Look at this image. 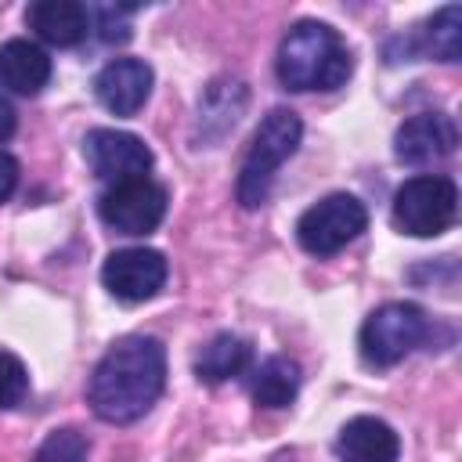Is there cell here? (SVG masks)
Segmentation results:
<instances>
[{
	"label": "cell",
	"instance_id": "4fadbf2b",
	"mask_svg": "<svg viewBox=\"0 0 462 462\" xmlns=\"http://www.w3.org/2000/svg\"><path fill=\"white\" fill-rule=\"evenodd\" d=\"M25 22L51 47H76L90 32V11L76 0H36L29 4Z\"/></svg>",
	"mask_w": 462,
	"mask_h": 462
},
{
	"label": "cell",
	"instance_id": "5b68a950",
	"mask_svg": "<svg viewBox=\"0 0 462 462\" xmlns=\"http://www.w3.org/2000/svg\"><path fill=\"white\" fill-rule=\"evenodd\" d=\"M458 217V188L444 173L408 177L393 195V224L411 238H437Z\"/></svg>",
	"mask_w": 462,
	"mask_h": 462
},
{
	"label": "cell",
	"instance_id": "ffe728a7",
	"mask_svg": "<svg viewBox=\"0 0 462 462\" xmlns=\"http://www.w3.org/2000/svg\"><path fill=\"white\" fill-rule=\"evenodd\" d=\"M25 393H29V372H25V365L14 354L0 350V408L22 404Z\"/></svg>",
	"mask_w": 462,
	"mask_h": 462
},
{
	"label": "cell",
	"instance_id": "8fae6325",
	"mask_svg": "<svg viewBox=\"0 0 462 462\" xmlns=\"http://www.w3.org/2000/svg\"><path fill=\"white\" fill-rule=\"evenodd\" d=\"M152 83H155V72L148 61L141 58H116L108 61L97 79H94V94L97 101L112 112V116H137L152 94Z\"/></svg>",
	"mask_w": 462,
	"mask_h": 462
},
{
	"label": "cell",
	"instance_id": "277c9868",
	"mask_svg": "<svg viewBox=\"0 0 462 462\" xmlns=\"http://www.w3.org/2000/svg\"><path fill=\"white\" fill-rule=\"evenodd\" d=\"M426 336H430V318H426V310L415 307V303L393 300V303L375 307V310L365 318L361 336H357V346H361L365 365H372V368H390V365L404 361L415 346H422Z\"/></svg>",
	"mask_w": 462,
	"mask_h": 462
},
{
	"label": "cell",
	"instance_id": "9c48e42d",
	"mask_svg": "<svg viewBox=\"0 0 462 462\" xmlns=\"http://www.w3.org/2000/svg\"><path fill=\"white\" fill-rule=\"evenodd\" d=\"M166 256L159 249L148 245H130V249H116L108 253L105 267H101V282L105 289L123 300V303H144L152 300L162 285H166Z\"/></svg>",
	"mask_w": 462,
	"mask_h": 462
},
{
	"label": "cell",
	"instance_id": "8992f818",
	"mask_svg": "<svg viewBox=\"0 0 462 462\" xmlns=\"http://www.w3.org/2000/svg\"><path fill=\"white\" fill-rule=\"evenodd\" d=\"M368 227V209L346 191L325 195L296 220V238L310 256H332L346 249L361 231Z\"/></svg>",
	"mask_w": 462,
	"mask_h": 462
},
{
	"label": "cell",
	"instance_id": "ba28073f",
	"mask_svg": "<svg viewBox=\"0 0 462 462\" xmlns=\"http://www.w3.org/2000/svg\"><path fill=\"white\" fill-rule=\"evenodd\" d=\"M83 159L94 170V177L105 184L137 180V177H148L152 170V148L137 134L112 130V126H97L83 137Z\"/></svg>",
	"mask_w": 462,
	"mask_h": 462
},
{
	"label": "cell",
	"instance_id": "e0dca14e",
	"mask_svg": "<svg viewBox=\"0 0 462 462\" xmlns=\"http://www.w3.org/2000/svg\"><path fill=\"white\" fill-rule=\"evenodd\" d=\"M419 51L430 54V58H437V61H458L462 58V7L458 4L440 7L426 22Z\"/></svg>",
	"mask_w": 462,
	"mask_h": 462
},
{
	"label": "cell",
	"instance_id": "7a4b0ae2",
	"mask_svg": "<svg viewBox=\"0 0 462 462\" xmlns=\"http://www.w3.org/2000/svg\"><path fill=\"white\" fill-rule=\"evenodd\" d=\"M274 69L285 90H336L346 83L354 58L332 25L300 22L285 32Z\"/></svg>",
	"mask_w": 462,
	"mask_h": 462
},
{
	"label": "cell",
	"instance_id": "5bb4252c",
	"mask_svg": "<svg viewBox=\"0 0 462 462\" xmlns=\"http://www.w3.org/2000/svg\"><path fill=\"white\" fill-rule=\"evenodd\" d=\"M51 83V58L32 40H7L0 47V87L32 97Z\"/></svg>",
	"mask_w": 462,
	"mask_h": 462
},
{
	"label": "cell",
	"instance_id": "2e32d148",
	"mask_svg": "<svg viewBox=\"0 0 462 462\" xmlns=\"http://www.w3.org/2000/svg\"><path fill=\"white\" fill-rule=\"evenodd\" d=\"M300 365L292 357H267L256 372H253V401L260 408H289L300 393Z\"/></svg>",
	"mask_w": 462,
	"mask_h": 462
},
{
	"label": "cell",
	"instance_id": "44dd1931",
	"mask_svg": "<svg viewBox=\"0 0 462 462\" xmlns=\"http://www.w3.org/2000/svg\"><path fill=\"white\" fill-rule=\"evenodd\" d=\"M126 14H130V7H97V18H101V36H105L108 43H123V40H130Z\"/></svg>",
	"mask_w": 462,
	"mask_h": 462
},
{
	"label": "cell",
	"instance_id": "7402d4cb",
	"mask_svg": "<svg viewBox=\"0 0 462 462\" xmlns=\"http://www.w3.org/2000/svg\"><path fill=\"white\" fill-rule=\"evenodd\" d=\"M14 188H18V162L7 152H0V202L11 199Z\"/></svg>",
	"mask_w": 462,
	"mask_h": 462
},
{
	"label": "cell",
	"instance_id": "3957f363",
	"mask_svg": "<svg viewBox=\"0 0 462 462\" xmlns=\"http://www.w3.org/2000/svg\"><path fill=\"white\" fill-rule=\"evenodd\" d=\"M300 137H303V123L289 108H271L260 119V126H256V134H253V141L245 148V159H242V170H238V184H235V195H238V202L245 209H256V206L267 202L271 184H274L282 162L296 155Z\"/></svg>",
	"mask_w": 462,
	"mask_h": 462
},
{
	"label": "cell",
	"instance_id": "6da1fadb",
	"mask_svg": "<svg viewBox=\"0 0 462 462\" xmlns=\"http://www.w3.org/2000/svg\"><path fill=\"white\" fill-rule=\"evenodd\" d=\"M166 386V346L155 336H123L97 361L87 401L101 422H137Z\"/></svg>",
	"mask_w": 462,
	"mask_h": 462
},
{
	"label": "cell",
	"instance_id": "ac0fdd59",
	"mask_svg": "<svg viewBox=\"0 0 462 462\" xmlns=\"http://www.w3.org/2000/svg\"><path fill=\"white\" fill-rule=\"evenodd\" d=\"M242 108H245V83L242 79H220L206 90V97L199 105V123L209 126L213 119H220V134H224L238 123Z\"/></svg>",
	"mask_w": 462,
	"mask_h": 462
},
{
	"label": "cell",
	"instance_id": "7c38bea8",
	"mask_svg": "<svg viewBox=\"0 0 462 462\" xmlns=\"http://www.w3.org/2000/svg\"><path fill=\"white\" fill-rule=\"evenodd\" d=\"M336 455L339 462H397L401 437L393 433L390 422L375 415H354L350 422H343L336 437Z\"/></svg>",
	"mask_w": 462,
	"mask_h": 462
},
{
	"label": "cell",
	"instance_id": "30bf717a",
	"mask_svg": "<svg viewBox=\"0 0 462 462\" xmlns=\"http://www.w3.org/2000/svg\"><path fill=\"white\" fill-rule=\"evenodd\" d=\"M455 144H458V126L444 112H419L404 119L393 134V155L408 166L440 162L455 152Z\"/></svg>",
	"mask_w": 462,
	"mask_h": 462
},
{
	"label": "cell",
	"instance_id": "9a60e30c",
	"mask_svg": "<svg viewBox=\"0 0 462 462\" xmlns=\"http://www.w3.org/2000/svg\"><path fill=\"white\" fill-rule=\"evenodd\" d=\"M249 365H253V346H249V339H242V336H235V332H220V336H213V339L202 346V354L195 357V375H199L202 383L217 386V383L238 379Z\"/></svg>",
	"mask_w": 462,
	"mask_h": 462
},
{
	"label": "cell",
	"instance_id": "603a6c76",
	"mask_svg": "<svg viewBox=\"0 0 462 462\" xmlns=\"http://www.w3.org/2000/svg\"><path fill=\"white\" fill-rule=\"evenodd\" d=\"M14 123H18V119H14L11 101H7V97H0V144H4V141L14 134Z\"/></svg>",
	"mask_w": 462,
	"mask_h": 462
},
{
	"label": "cell",
	"instance_id": "52a82bcc",
	"mask_svg": "<svg viewBox=\"0 0 462 462\" xmlns=\"http://www.w3.org/2000/svg\"><path fill=\"white\" fill-rule=\"evenodd\" d=\"M97 213L119 235H152L166 217V188L152 177L108 184L97 199Z\"/></svg>",
	"mask_w": 462,
	"mask_h": 462
},
{
	"label": "cell",
	"instance_id": "d6986e66",
	"mask_svg": "<svg viewBox=\"0 0 462 462\" xmlns=\"http://www.w3.org/2000/svg\"><path fill=\"white\" fill-rule=\"evenodd\" d=\"M87 451H90L87 437L79 430L65 426V430H54V433L43 437L32 462H87Z\"/></svg>",
	"mask_w": 462,
	"mask_h": 462
}]
</instances>
